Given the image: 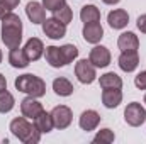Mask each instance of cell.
<instances>
[{
	"instance_id": "obj_10",
	"label": "cell",
	"mask_w": 146,
	"mask_h": 144,
	"mask_svg": "<svg viewBox=\"0 0 146 144\" xmlns=\"http://www.w3.org/2000/svg\"><path fill=\"white\" fill-rule=\"evenodd\" d=\"M99 124H100V115H99L97 110H92V108L83 110L82 115H80V119H78V126H80V129L85 131V132L95 131V129L99 127Z\"/></svg>"
},
{
	"instance_id": "obj_15",
	"label": "cell",
	"mask_w": 146,
	"mask_h": 144,
	"mask_svg": "<svg viewBox=\"0 0 146 144\" xmlns=\"http://www.w3.org/2000/svg\"><path fill=\"white\" fill-rule=\"evenodd\" d=\"M107 22H109V26L112 29H117V31L124 29L129 24V14L124 9H114L107 15Z\"/></svg>"
},
{
	"instance_id": "obj_18",
	"label": "cell",
	"mask_w": 146,
	"mask_h": 144,
	"mask_svg": "<svg viewBox=\"0 0 146 144\" xmlns=\"http://www.w3.org/2000/svg\"><path fill=\"white\" fill-rule=\"evenodd\" d=\"M117 46L121 51H138L139 48V37L136 36L134 32L127 31V32H122L119 39H117Z\"/></svg>"
},
{
	"instance_id": "obj_28",
	"label": "cell",
	"mask_w": 146,
	"mask_h": 144,
	"mask_svg": "<svg viewBox=\"0 0 146 144\" xmlns=\"http://www.w3.org/2000/svg\"><path fill=\"white\" fill-rule=\"evenodd\" d=\"M65 5H66V0H42V7L49 12H54Z\"/></svg>"
},
{
	"instance_id": "obj_8",
	"label": "cell",
	"mask_w": 146,
	"mask_h": 144,
	"mask_svg": "<svg viewBox=\"0 0 146 144\" xmlns=\"http://www.w3.org/2000/svg\"><path fill=\"white\" fill-rule=\"evenodd\" d=\"M42 32L46 34V37L58 41V39H61V37L66 36V24L60 22V20L54 19V17L44 19V22H42Z\"/></svg>"
},
{
	"instance_id": "obj_20",
	"label": "cell",
	"mask_w": 146,
	"mask_h": 144,
	"mask_svg": "<svg viewBox=\"0 0 146 144\" xmlns=\"http://www.w3.org/2000/svg\"><path fill=\"white\" fill-rule=\"evenodd\" d=\"M33 122H34L36 129L41 132V134H48V132H51V131L54 129V124H53L51 114H49V112H46V110H42L36 119L33 120Z\"/></svg>"
},
{
	"instance_id": "obj_25",
	"label": "cell",
	"mask_w": 146,
	"mask_h": 144,
	"mask_svg": "<svg viewBox=\"0 0 146 144\" xmlns=\"http://www.w3.org/2000/svg\"><path fill=\"white\" fill-rule=\"evenodd\" d=\"M60 49H61V56H63L65 65H70L78 58V48L75 44H63V46H60Z\"/></svg>"
},
{
	"instance_id": "obj_21",
	"label": "cell",
	"mask_w": 146,
	"mask_h": 144,
	"mask_svg": "<svg viewBox=\"0 0 146 144\" xmlns=\"http://www.w3.org/2000/svg\"><path fill=\"white\" fill-rule=\"evenodd\" d=\"M53 90H54V93L60 95V97H70L75 88H73V83L68 78L60 76V78H54V80H53Z\"/></svg>"
},
{
	"instance_id": "obj_5",
	"label": "cell",
	"mask_w": 146,
	"mask_h": 144,
	"mask_svg": "<svg viewBox=\"0 0 146 144\" xmlns=\"http://www.w3.org/2000/svg\"><path fill=\"white\" fill-rule=\"evenodd\" d=\"M75 75H76V78H78L80 83L90 85V83H94L95 78H97V68H95L88 59H80V61H76V65H75Z\"/></svg>"
},
{
	"instance_id": "obj_32",
	"label": "cell",
	"mask_w": 146,
	"mask_h": 144,
	"mask_svg": "<svg viewBox=\"0 0 146 144\" xmlns=\"http://www.w3.org/2000/svg\"><path fill=\"white\" fill-rule=\"evenodd\" d=\"M3 2H5V3H7V5L12 9V10H14V9H15L19 3H21V0H3Z\"/></svg>"
},
{
	"instance_id": "obj_27",
	"label": "cell",
	"mask_w": 146,
	"mask_h": 144,
	"mask_svg": "<svg viewBox=\"0 0 146 144\" xmlns=\"http://www.w3.org/2000/svg\"><path fill=\"white\" fill-rule=\"evenodd\" d=\"M53 17L54 19H58L60 22H63V24H70L73 19V10L68 7V5H65V7H61V9H58V10H54L53 12Z\"/></svg>"
},
{
	"instance_id": "obj_26",
	"label": "cell",
	"mask_w": 146,
	"mask_h": 144,
	"mask_svg": "<svg viewBox=\"0 0 146 144\" xmlns=\"http://www.w3.org/2000/svg\"><path fill=\"white\" fill-rule=\"evenodd\" d=\"M114 139H115V134H114V131H110L109 127H104V129H100L95 136H94V139H92V143L95 144H110L114 143Z\"/></svg>"
},
{
	"instance_id": "obj_29",
	"label": "cell",
	"mask_w": 146,
	"mask_h": 144,
	"mask_svg": "<svg viewBox=\"0 0 146 144\" xmlns=\"http://www.w3.org/2000/svg\"><path fill=\"white\" fill-rule=\"evenodd\" d=\"M134 85L139 90H146V71H139L134 76Z\"/></svg>"
},
{
	"instance_id": "obj_23",
	"label": "cell",
	"mask_w": 146,
	"mask_h": 144,
	"mask_svg": "<svg viewBox=\"0 0 146 144\" xmlns=\"http://www.w3.org/2000/svg\"><path fill=\"white\" fill-rule=\"evenodd\" d=\"M99 83H100V88H122V78L114 71H107L104 75H100L99 78Z\"/></svg>"
},
{
	"instance_id": "obj_12",
	"label": "cell",
	"mask_w": 146,
	"mask_h": 144,
	"mask_svg": "<svg viewBox=\"0 0 146 144\" xmlns=\"http://www.w3.org/2000/svg\"><path fill=\"white\" fill-rule=\"evenodd\" d=\"M83 39L88 44H99L104 37V27L100 26V22H92V24H83Z\"/></svg>"
},
{
	"instance_id": "obj_22",
	"label": "cell",
	"mask_w": 146,
	"mask_h": 144,
	"mask_svg": "<svg viewBox=\"0 0 146 144\" xmlns=\"http://www.w3.org/2000/svg\"><path fill=\"white\" fill-rule=\"evenodd\" d=\"M80 19L83 24H92V22H100V10L97 9V5H85L80 10Z\"/></svg>"
},
{
	"instance_id": "obj_33",
	"label": "cell",
	"mask_w": 146,
	"mask_h": 144,
	"mask_svg": "<svg viewBox=\"0 0 146 144\" xmlns=\"http://www.w3.org/2000/svg\"><path fill=\"white\" fill-rule=\"evenodd\" d=\"M7 88V80H5V76L0 73V90H5Z\"/></svg>"
},
{
	"instance_id": "obj_7",
	"label": "cell",
	"mask_w": 146,
	"mask_h": 144,
	"mask_svg": "<svg viewBox=\"0 0 146 144\" xmlns=\"http://www.w3.org/2000/svg\"><path fill=\"white\" fill-rule=\"evenodd\" d=\"M110 51L109 48L102 46V44H94V48L90 49V54H88V61L95 66V68H107L110 65Z\"/></svg>"
},
{
	"instance_id": "obj_9",
	"label": "cell",
	"mask_w": 146,
	"mask_h": 144,
	"mask_svg": "<svg viewBox=\"0 0 146 144\" xmlns=\"http://www.w3.org/2000/svg\"><path fill=\"white\" fill-rule=\"evenodd\" d=\"M117 65L122 71L133 73L139 66V54L138 51H121L119 58H117Z\"/></svg>"
},
{
	"instance_id": "obj_30",
	"label": "cell",
	"mask_w": 146,
	"mask_h": 144,
	"mask_svg": "<svg viewBox=\"0 0 146 144\" xmlns=\"http://www.w3.org/2000/svg\"><path fill=\"white\" fill-rule=\"evenodd\" d=\"M136 26H138V29H139L143 34H146V14H143V15H139V17H138Z\"/></svg>"
},
{
	"instance_id": "obj_4",
	"label": "cell",
	"mask_w": 146,
	"mask_h": 144,
	"mask_svg": "<svg viewBox=\"0 0 146 144\" xmlns=\"http://www.w3.org/2000/svg\"><path fill=\"white\" fill-rule=\"evenodd\" d=\"M124 120L131 127H139L146 122V108L139 102H131L124 108Z\"/></svg>"
},
{
	"instance_id": "obj_16",
	"label": "cell",
	"mask_w": 146,
	"mask_h": 144,
	"mask_svg": "<svg viewBox=\"0 0 146 144\" xmlns=\"http://www.w3.org/2000/svg\"><path fill=\"white\" fill-rule=\"evenodd\" d=\"M24 51H26V56L29 58V61H37L44 54V44L39 37H31L24 44Z\"/></svg>"
},
{
	"instance_id": "obj_35",
	"label": "cell",
	"mask_w": 146,
	"mask_h": 144,
	"mask_svg": "<svg viewBox=\"0 0 146 144\" xmlns=\"http://www.w3.org/2000/svg\"><path fill=\"white\" fill-rule=\"evenodd\" d=\"M2 59H3V54H2V49H0V63H2Z\"/></svg>"
},
{
	"instance_id": "obj_19",
	"label": "cell",
	"mask_w": 146,
	"mask_h": 144,
	"mask_svg": "<svg viewBox=\"0 0 146 144\" xmlns=\"http://www.w3.org/2000/svg\"><path fill=\"white\" fill-rule=\"evenodd\" d=\"M44 58H46V63L53 68H63L66 66L65 61H63V56H61V49L58 46H48L44 48Z\"/></svg>"
},
{
	"instance_id": "obj_11",
	"label": "cell",
	"mask_w": 146,
	"mask_h": 144,
	"mask_svg": "<svg viewBox=\"0 0 146 144\" xmlns=\"http://www.w3.org/2000/svg\"><path fill=\"white\" fill-rule=\"evenodd\" d=\"M44 108H42V104L34 98V97H26L22 102H21V114L24 115V117H27V119H31V120H34L37 115L42 112Z\"/></svg>"
},
{
	"instance_id": "obj_17",
	"label": "cell",
	"mask_w": 146,
	"mask_h": 144,
	"mask_svg": "<svg viewBox=\"0 0 146 144\" xmlns=\"http://www.w3.org/2000/svg\"><path fill=\"white\" fill-rule=\"evenodd\" d=\"M102 104L106 108H115L122 104V92L121 88H104L102 92Z\"/></svg>"
},
{
	"instance_id": "obj_2",
	"label": "cell",
	"mask_w": 146,
	"mask_h": 144,
	"mask_svg": "<svg viewBox=\"0 0 146 144\" xmlns=\"http://www.w3.org/2000/svg\"><path fill=\"white\" fill-rule=\"evenodd\" d=\"M10 132L14 137L24 144H37L41 141V132L36 129L34 122H29L27 117H15L10 122Z\"/></svg>"
},
{
	"instance_id": "obj_3",
	"label": "cell",
	"mask_w": 146,
	"mask_h": 144,
	"mask_svg": "<svg viewBox=\"0 0 146 144\" xmlns=\"http://www.w3.org/2000/svg\"><path fill=\"white\" fill-rule=\"evenodd\" d=\"M15 85V90L29 95V97H34V98H41L46 95V83L42 78H39L33 73H26V75H21L15 78L14 81Z\"/></svg>"
},
{
	"instance_id": "obj_14",
	"label": "cell",
	"mask_w": 146,
	"mask_h": 144,
	"mask_svg": "<svg viewBox=\"0 0 146 144\" xmlns=\"http://www.w3.org/2000/svg\"><path fill=\"white\" fill-rule=\"evenodd\" d=\"M26 15L33 24H42L46 19V9L42 7V3L33 0L26 5Z\"/></svg>"
},
{
	"instance_id": "obj_6",
	"label": "cell",
	"mask_w": 146,
	"mask_h": 144,
	"mask_svg": "<svg viewBox=\"0 0 146 144\" xmlns=\"http://www.w3.org/2000/svg\"><path fill=\"white\" fill-rule=\"evenodd\" d=\"M49 114H51V119H53L54 129L63 131V129H66V127L72 126L73 112H72V108L70 107H66V105H58V107L53 108Z\"/></svg>"
},
{
	"instance_id": "obj_34",
	"label": "cell",
	"mask_w": 146,
	"mask_h": 144,
	"mask_svg": "<svg viewBox=\"0 0 146 144\" xmlns=\"http://www.w3.org/2000/svg\"><path fill=\"white\" fill-rule=\"evenodd\" d=\"M104 3H107V5H115V3H119L121 0H102Z\"/></svg>"
},
{
	"instance_id": "obj_36",
	"label": "cell",
	"mask_w": 146,
	"mask_h": 144,
	"mask_svg": "<svg viewBox=\"0 0 146 144\" xmlns=\"http://www.w3.org/2000/svg\"><path fill=\"white\" fill-rule=\"evenodd\" d=\"M143 102H145V104H146V95H145V98H143Z\"/></svg>"
},
{
	"instance_id": "obj_13",
	"label": "cell",
	"mask_w": 146,
	"mask_h": 144,
	"mask_svg": "<svg viewBox=\"0 0 146 144\" xmlns=\"http://www.w3.org/2000/svg\"><path fill=\"white\" fill-rule=\"evenodd\" d=\"M9 63H10V66L12 68H17V70H24V68H27L29 66V58L26 56V51H24V48H12L10 51H9Z\"/></svg>"
},
{
	"instance_id": "obj_24",
	"label": "cell",
	"mask_w": 146,
	"mask_h": 144,
	"mask_svg": "<svg viewBox=\"0 0 146 144\" xmlns=\"http://www.w3.org/2000/svg\"><path fill=\"white\" fill-rule=\"evenodd\" d=\"M15 105V98L14 95L5 88V90H0V114H9Z\"/></svg>"
},
{
	"instance_id": "obj_31",
	"label": "cell",
	"mask_w": 146,
	"mask_h": 144,
	"mask_svg": "<svg viewBox=\"0 0 146 144\" xmlns=\"http://www.w3.org/2000/svg\"><path fill=\"white\" fill-rule=\"evenodd\" d=\"M10 12H12V9H10L3 0H0V20H2L7 14H10Z\"/></svg>"
},
{
	"instance_id": "obj_1",
	"label": "cell",
	"mask_w": 146,
	"mask_h": 144,
	"mask_svg": "<svg viewBox=\"0 0 146 144\" xmlns=\"http://www.w3.org/2000/svg\"><path fill=\"white\" fill-rule=\"evenodd\" d=\"M2 42L12 49V48H19L22 42V20L17 14L10 12L2 19Z\"/></svg>"
}]
</instances>
